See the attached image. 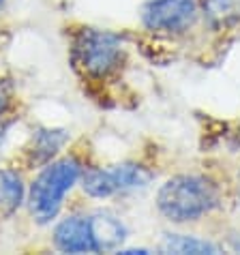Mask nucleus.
<instances>
[{"label": "nucleus", "instance_id": "nucleus-2", "mask_svg": "<svg viewBox=\"0 0 240 255\" xmlns=\"http://www.w3.org/2000/svg\"><path fill=\"white\" fill-rule=\"evenodd\" d=\"M82 174L75 159H62L47 165L30 189V210L39 223H47L58 215L65 195L71 191Z\"/></svg>", "mask_w": 240, "mask_h": 255}, {"label": "nucleus", "instance_id": "nucleus-14", "mask_svg": "<svg viewBox=\"0 0 240 255\" xmlns=\"http://www.w3.org/2000/svg\"><path fill=\"white\" fill-rule=\"evenodd\" d=\"M2 4H4V0H0V9H2Z\"/></svg>", "mask_w": 240, "mask_h": 255}, {"label": "nucleus", "instance_id": "nucleus-1", "mask_svg": "<svg viewBox=\"0 0 240 255\" xmlns=\"http://www.w3.org/2000/svg\"><path fill=\"white\" fill-rule=\"evenodd\" d=\"M219 202L217 189L200 176H176L161 187L157 195L159 210L176 223L195 221L210 212Z\"/></svg>", "mask_w": 240, "mask_h": 255}, {"label": "nucleus", "instance_id": "nucleus-9", "mask_svg": "<svg viewBox=\"0 0 240 255\" xmlns=\"http://www.w3.org/2000/svg\"><path fill=\"white\" fill-rule=\"evenodd\" d=\"M24 200L22 178L11 169H0V215H11Z\"/></svg>", "mask_w": 240, "mask_h": 255}, {"label": "nucleus", "instance_id": "nucleus-13", "mask_svg": "<svg viewBox=\"0 0 240 255\" xmlns=\"http://www.w3.org/2000/svg\"><path fill=\"white\" fill-rule=\"evenodd\" d=\"M238 200H240V180H238Z\"/></svg>", "mask_w": 240, "mask_h": 255}, {"label": "nucleus", "instance_id": "nucleus-11", "mask_svg": "<svg viewBox=\"0 0 240 255\" xmlns=\"http://www.w3.org/2000/svg\"><path fill=\"white\" fill-rule=\"evenodd\" d=\"M167 253H219V247L193 236H167L161 245Z\"/></svg>", "mask_w": 240, "mask_h": 255}, {"label": "nucleus", "instance_id": "nucleus-8", "mask_svg": "<svg viewBox=\"0 0 240 255\" xmlns=\"http://www.w3.org/2000/svg\"><path fill=\"white\" fill-rule=\"evenodd\" d=\"M67 139H69L67 131H60V129H41V131H37V135L32 137V148H30L32 163H47L62 146H65Z\"/></svg>", "mask_w": 240, "mask_h": 255}, {"label": "nucleus", "instance_id": "nucleus-3", "mask_svg": "<svg viewBox=\"0 0 240 255\" xmlns=\"http://www.w3.org/2000/svg\"><path fill=\"white\" fill-rule=\"evenodd\" d=\"M124 47L118 34L110 30L86 28L73 43V60L90 77H105L122 62Z\"/></svg>", "mask_w": 240, "mask_h": 255}, {"label": "nucleus", "instance_id": "nucleus-7", "mask_svg": "<svg viewBox=\"0 0 240 255\" xmlns=\"http://www.w3.org/2000/svg\"><path fill=\"white\" fill-rule=\"evenodd\" d=\"M88 219H90V232H93L97 251H103V249L112 251L122 245L126 230L120 223V219L110 215V212H99V215L88 217Z\"/></svg>", "mask_w": 240, "mask_h": 255}, {"label": "nucleus", "instance_id": "nucleus-10", "mask_svg": "<svg viewBox=\"0 0 240 255\" xmlns=\"http://www.w3.org/2000/svg\"><path fill=\"white\" fill-rule=\"evenodd\" d=\"M204 11L215 26H230L240 19V0H204Z\"/></svg>", "mask_w": 240, "mask_h": 255}, {"label": "nucleus", "instance_id": "nucleus-4", "mask_svg": "<svg viewBox=\"0 0 240 255\" xmlns=\"http://www.w3.org/2000/svg\"><path fill=\"white\" fill-rule=\"evenodd\" d=\"M150 180V174L142 165L135 163H120V165L88 169L84 174V191L93 197H108L118 191H129L137 187H146Z\"/></svg>", "mask_w": 240, "mask_h": 255}, {"label": "nucleus", "instance_id": "nucleus-15", "mask_svg": "<svg viewBox=\"0 0 240 255\" xmlns=\"http://www.w3.org/2000/svg\"><path fill=\"white\" fill-rule=\"evenodd\" d=\"M236 249H238V251H240V243H238V245H236Z\"/></svg>", "mask_w": 240, "mask_h": 255}, {"label": "nucleus", "instance_id": "nucleus-12", "mask_svg": "<svg viewBox=\"0 0 240 255\" xmlns=\"http://www.w3.org/2000/svg\"><path fill=\"white\" fill-rule=\"evenodd\" d=\"M6 108H9V93H6V88L0 84V118L4 116Z\"/></svg>", "mask_w": 240, "mask_h": 255}, {"label": "nucleus", "instance_id": "nucleus-6", "mask_svg": "<svg viewBox=\"0 0 240 255\" xmlns=\"http://www.w3.org/2000/svg\"><path fill=\"white\" fill-rule=\"evenodd\" d=\"M54 243L65 253H93L97 251L90 219L86 217H69L54 232Z\"/></svg>", "mask_w": 240, "mask_h": 255}, {"label": "nucleus", "instance_id": "nucleus-5", "mask_svg": "<svg viewBox=\"0 0 240 255\" xmlns=\"http://www.w3.org/2000/svg\"><path fill=\"white\" fill-rule=\"evenodd\" d=\"M197 17L195 0H150L142 11L146 28L157 32H180Z\"/></svg>", "mask_w": 240, "mask_h": 255}]
</instances>
